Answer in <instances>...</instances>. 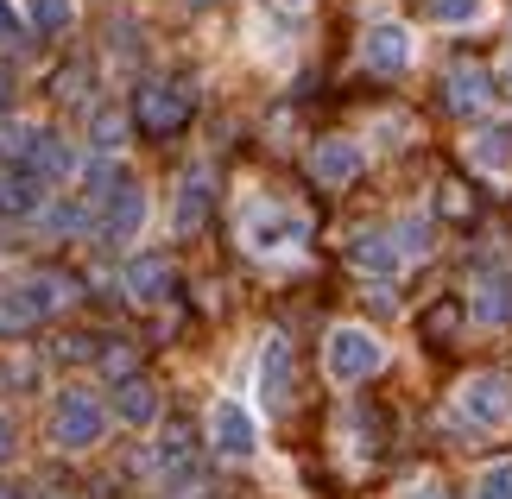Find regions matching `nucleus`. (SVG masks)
Here are the masks:
<instances>
[{
    "label": "nucleus",
    "instance_id": "nucleus-1",
    "mask_svg": "<svg viewBox=\"0 0 512 499\" xmlns=\"http://www.w3.org/2000/svg\"><path fill=\"white\" fill-rule=\"evenodd\" d=\"M108 405L95 398L89 386H70V392H57V411H51V443L57 449H70V455H83V449H95L108 436Z\"/></svg>",
    "mask_w": 512,
    "mask_h": 499
},
{
    "label": "nucleus",
    "instance_id": "nucleus-2",
    "mask_svg": "<svg viewBox=\"0 0 512 499\" xmlns=\"http://www.w3.org/2000/svg\"><path fill=\"white\" fill-rule=\"evenodd\" d=\"M323 367H329L336 386H361V379H373L386 367V342L361 323H342V329H329V342H323Z\"/></svg>",
    "mask_w": 512,
    "mask_h": 499
},
{
    "label": "nucleus",
    "instance_id": "nucleus-3",
    "mask_svg": "<svg viewBox=\"0 0 512 499\" xmlns=\"http://www.w3.org/2000/svg\"><path fill=\"white\" fill-rule=\"evenodd\" d=\"M310 241V222L304 209H279V203H253L241 215V247L260 253V259H279V253H298Z\"/></svg>",
    "mask_w": 512,
    "mask_h": 499
},
{
    "label": "nucleus",
    "instance_id": "nucleus-4",
    "mask_svg": "<svg viewBox=\"0 0 512 499\" xmlns=\"http://www.w3.org/2000/svg\"><path fill=\"white\" fill-rule=\"evenodd\" d=\"M70 297L76 291H70L64 272H32L26 285L0 291V329H32V323H45V316H57Z\"/></svg>",
    "mask_w": 512,
    "mask_h": 499
},
{
    "label": "nucleus",
    "instance_id": "nucleus-5",
    "mask_svg": "<svg viewBox=\"0 0 512 499\" xmlns=\"http://www.w3.org/2000/svg\"><path fill=\"white\" fill-rule=\"evenodd\" d=\"M209 443L222 462H253L260 455V417H253L241 398H215L209 405Z\"/></svg>",
    "mask_w": 512,
    "mask_h": 499
},
{
    "label": "nucleus",
    "instance_id": "nucleus-6",
    "mask_svg": "<svg viewBox=\"0 0 512 499\" xmlns=\"http://www.w3.org/2000/svg\"><path fill=\"white\" fill-rule=\"evenodd\" d=\"M456 411L468 417V424H481V430L506 424L512 417V379L506 373H468L462 392H456Z\"/></svg>",
    "mask_w": 512,
    "mask_h": 499
},
{
    "label": "nucleus",
    "instance_id": "nucleus-7",
    "mask_svg": "<svg viewBox=\"0 0 512 499\" xmlns=\"http://www.w3.org/2000/svg\"><path fill=\"white\" fill-rule=\"evenodd\" d=\"M342 259H348L354 272H367L373 285H392V278L405 272V253H399V241H392V228H361L342 247Z\"/></svg>",
    "mask_w": 512,
    "mask_h": 499
},
{
    "label": "nucleus",
    "instance_id": "nucleus-8",
    "mask_svg": "<svg viewBox=\"0 0 512 499\" xmlns=\"http://www.w3.org/2000/svg\"><path fill=\"white\" fill-rule=\"evenodd\" d=\"M146 215H152V203H146V190H140V184H121V190H114V196H108L102 209H95V228H102V241H114V247H127V241H140Z\"/></svg>",
    "mask_w": 512,
    "mask_h": 499
},
{
    "label": "nucleus",
    "instance_id": "nucleus-9",
    "mask_svg": "<svg viewBox=\"0 0 512 499\" xmlns=\"http://www.w3.org/2000/svg\"><path fill=\"white\" fill-rule=\"evenodd\" d=\"M411 51H418V45H411V26H399V19H380V26H367V38H361V64L380 70V76L405 70Z\"/></svg>",
    "mask_w": 512,
    "mask_h": 499
},
{
    "label": "nucleus",
    "instance_id": "nucleus-10",
    "mask_svg": "<svg viewBox=\"0 0 512 499\" xmlns=\"http://www.w3.org/2000/svg\"><path fill=\"white\" fill-rule=\"evenodd\" d=\"M291 386H298L291 342H285V335H266V348H260V398H266L272 411H285L291 405Z\"/></svg>",
    "mask_w": 512,
    "mask_h": 499
},
{
    "label": "nucleus",
    "instance_id": "nucleus-11",
    "mask_svg": "<svg viewBox=\"0 0 512 499\" xmlns=\"http://www.w3.org/2000/svg\"><path fill=\"white\" fill-rule=\"evenodd\" d=\"M133 114H140V127L171 133V127L190 121V89H177V83H146L140 102H133Z\"/></svg>",
    "mask_w": 512,
    "mask_h": 499
},
{
    "label": "nucleus",
    "instance_id": "nucleus-12",
    "mask_svg": "<svg viewBox=\"0 0 512 499\" xmlns=\"http://www.w3.org/2000/svg\"><path fill=\"white\" fill-rule=\"evenodd\" d=\"M361 165H367L361 139H317V152H310V171H317V184H329V190L354 184V177H361Z\"/></svg>",
    "mask_w": 512,
    "mask_h": 499
},
{
    "label": "nucleus",
    "instance_id": "nucleus-13",
    "mask_svg": "<svg viewBox=\"0 0 512 499\" xmlns=\"http://www.w3.org/2000/svg\"><path fill=\"white\" fill-rule=\"evenodd\" d=\"M19 165H26V177H38V184H45V190L83 171V165H76V152H70V146H64V139H57V133H45V127H38V139L26 146V158H19Z\"/></svg>",
    "mask_w": 512,
    "mask_h": 499
},
{
    "label": "nucleus",
    "instance_id": "nucleus-14",
    "mask_svg": "<svg viewBox=\"0 0 512 499\" xmlns=\"http://www.w3.org/2000/svg\"><path fill=\"white\" fill-rule=\"evenodd\" d=\"M121 424H133V430H146V424H159V386H152L146 373H127L121 386H114V405H108Z\"/></svg>",
    "mask_w": 512,
    "mask_h": 499
},
{
    "label": "nucleus",
    "instance_id": "nucleus-15",
    "mask_svg": "<svg viewBox=\"0 0 512 499\" xmlns=\"http://www.w3.org/2000/svg\"><path fill=\"white\" fill-rule=\"evenodd\" d=\"M443 89H449V108H456V114L494 108V70H481V64H456L443 76Z\"/></svg>",
    "mask_w": 512,
    "mask_h": 499
},
{
    "label": "nucleus",
    "instance_id": "nucleus-16",
    "mask_svg": "<svg viewBox=\"0 0 512 499\" xmlns=\"http://www.w3.org/2000/svg\"><path fill=\"white\" fill-rule=\"evenodd\" d=\"M475 323L512 329V272H481L475 278Z\"/></svg>",
    "mask_w": 512,
    "mask_h": 499
},
{
    "label": "nucleus",
    "instance_id": "nucleus-17",
    "mask_svg": "<svg viewBox=\"0 0 512 499\" xmlns=\"http://www.w3.org/2000/svg\"><path fill=\"white\" fill-rule=\"evenodd\" d=\"M171 278H177V266H171L165 253H140V259L127 266V278H121V285H127V297H140V304H152V297H165V291H171Z\"/></svg>",
    "mask_w": 512,
    "mask_h": 499
},
{
    "label": "nucleus",
    "instance_id": "nucleus-18",
    "mask_svg": "<svg viewBox=\"0 0 512 499\" xmlns=\"http://www.w3.org/2000/svg\"><path fill=\"white\" fill-rule=\"evenodd\" d=\"M76 177H83V203H108V196L127 184V177H121V152H95Z\"/></svg>",
    "mask_w": 512,
    "mask_h": 499
},
{
    "label": "nucleus",
    "instance_id": "nucleus-19",
    "mask_svg": "<svg viewBox=\"0 0 512 499\" xmlns=\"http://www.w3.org/2000/svg\"><path fill=\"white\" fill-rule=\"evenodd\" d=\"M203 222H209V177L190 171L184 190H177V234H196Z\"/></svg>",
    "mask_w": 512,
    "mask_h": 499
},
{
    "label": "nucleus",
    "instance_id": "nucleus-20",
    "mask_svg": "<svg viewBox=\"0 0 512 499\" xmlns=\"http://www.w3.org/2000/svg\"><path fill=\"white\" fill-rule=\"evenodd\" d=\"M424 19L430 26H449V32H468L487 19V0H424Z\"/></svg>",
    "mask_w": 512,
    "mask_h": 499
},
{
    "label": "nucleus",
    "instance_id": "nucleus-21",
    "mask_svg": "<svg viewBox=\"0 0 512 499\" xmlns=\"http://www.w3.org/2000/svg\"><path fill=\"white\" fill-rule=\"evenodd\" d=\"M468 158H475L481 171H512V133H506V127L475 133V139H468Z\"/></svg>",
    "mask_w": 512,
    "mask_h": 499
},
{
    "label": "nucleus",
    "instance_id": "nucleus-22",
    "mask_svg": "<svg viewBox=\"0 0 512 499\" xmlns=\"http://www.w3.org/2000/svg\"><path fill=\"white\" fill-rule=\"evenodd\" d=\"M468 499H512V455H506V462H487L475 474V493H468Z\"/></svg>",
    "mask_w": 512,
    "mask_h": 499
},
{
    "label": "nucleus",
    "instance_id": "nucleus-23",
    "mask_svg": "<svg viewBox=\"0 0 512 499\" xmlns=\"http://www.w3.org/2000/svg\"><path fill=\"white\" fill-rule=\"evenodd\" d=\"M392 241H399L405 259H424L430 253V215H405V222L392 228Z\"/></svg>",
    "mask_w": 512,
    "mask_h": 499
},
{
    "label": "nucleus",
    "instance_id": "nucleus-24",
    "mask_svg": "<svg viewBox=\"0 0 512 499\" xmlns=\"http://www.w3.org/2000/svg\"><path fill=\"white\" fill-rule=\"evenodd\" d=\"M127 121H121V114H114V108H102V114H95V152H121L127 146Z\"/></svg>",
    "mask_w": 512,
    "mask_h": 499
},
{
    "label": "nucleus",
    "instance_id": "nucleus-25",
    "mask_svg": "<svg viewBox=\"0 0 512 499\" xmlns=\"http://www.w3.org/2000/svg\"><path fill=\"white\" fill-rule=\"evenodd\" d=\"M70 19H76L70 0H38V7H32V26H38V32H64Z\"/></svg>",
    "mask_w": 512,
    "mask_h": 499
},
{
    "label": "nucleus",
    "instance_id": "nucleus-26",
    "mask_svg": "<svg viewBox=\"0 0 512 499\" xmlns=\"http://www.w3.org/2000/svg\"><path fill=\"white\" fill-rule=\"evenodd\" d=\"M32 139H38V127H26V121H0V158H26Z\"/></svg>",
    "mask_w": 512,
    "mask_h": 499
},
{
    "label": "nucleus",
    "instance_id": "nucleus-27",
    "mask_svg": "<svg viewBox=\"0 0 512 499\" xmlns=\"http://www.w3.org/2000/svg\"><path fill=\"white\" fill-rule=\"evenodd\" d=\"M26 32H32V19L13 0H0V45H26Z\"/></svg>",
    "mask_w": 512,
    "mask_h": 499
},
{
    "label": "nucleus",
    "instance_id": "nucleus-28",
    "mask_svg": "<svg viewBox=\"0 0 512 499\" xmlns=\"http://www.w3.org/2000/svg\"><path fill=\"white\" fill-rule=\"evenodd\" d=\"M102 373L114 379V386H121V379L133 373V348H121V342H114V348H102Z\"/></svg>",
    "mask_w": 512,
    "mask_h": 499
},
{
    "label": "nucleus",
    "instance_id": "nucleus-29",
    "mask_svg": "<svg viewBox=\"0 0 512 499\" xmlns=\"http://www.w3.org/2000/svg\"><path fill=\"white\" fill-rule=\"evenodd\" d=\"M456 329H462V310H449V304L430 310V335H456Z\"/></svg>",
    "mask_w": 512,
    "mask_h": 499
},
{
    "label": "nucleus",
    "instance_id": "nucleus-30",
    "mask_svg": "<svg viewBox=\"0 0 512 499\" xmlns=\"http://www.w3.org/2000/svg\"><path fill=\"white\" fill-rule=\"evenodd\" d=\"M57 95H64V102H83V70H64V76H57Z\"/></svg>",
    "mask_w": 512,
    "mask_h": 499
},
{
    "label": "nucleus",
    "instance_id": "nucleus-31",
    "mask_svg": "<svg viewBox=\"0 0 512 499\" xmlns=\"http://www.w3.org/2000/svg\"><path fill=\"white\" fill-rule=\"evenodd\" d=\"M399 499H449V493H443V487H437V481H418V487H405V493H399Z\"/></svg>",
    "mask_w": 512,
    "mask_h": 499
},
{
    "label": "nucleus",
    "instance_id": "nucleus-32",
    "mask_svg": "<svg viewBox=\"0 0 512 499\" xmlns=\"http://www.w3.org/2000/svg\"><path fill=\"white\" fill-rule=\"evenodd\" d=\"M13 455V417H0V462Z\"/></svg>",
    "mask_w": 512,
    "mask_h": 499
},
{
    "label": "nucleus",
    "instance_id": "nucleus-33",
    "mask_svg": "<svg viewBox=\"0 0 512 499\" xmlns=\"http://www.w3.org/2000/svg\"><path fill=\"white\" fill-rule=\"evenodd\" d=\"M7 102H13V76L0 70V108H7Z\"/></svg>",
    "mask_w": 512,
    "mask_h": 499
},
{
    "label": "nucleus",
    "instance_id": "nucleus-34",
    "mask_svg": "<svg viewBox=\"0 0 512 499\" xmlns=\"http://www.w3.org/2000/svg\"><path fill=\"white\" fill-rule=\"evenodd\" d=\"M500 76H506V83H512V45H506V64H500Z\"/></svg>",
    "mask_w": 512,
    "mask_h": 499
},
{
    "label": "nucleus",
    "instance_id": "nucleus-35",
    "mask_svg": "<svg viewBox=\"0 0 512 499\" xmlns=\"http://www.w3.org/2000/svg\"><path fill=\"white\" fill-rule=\"evenodd\" d=\"M0 499H19V493H13V487H0Z\"/></svg>",
    "mask_w": 512,
    "mask_h": 499
},
{
    "label": "nucleus",
    "instance_id": "nucleus-36",
    "mask_svg": "<svg viewBox=\"0 0 512 499\" xmlns=\"http://www.w3.org/2000/svg\"><path fill=\"white\" fill-rule=\"evenodd\" d=\"M279 7H304V0H279Z\"/></svg>",
    "mask_w": 512,
    "mask_h": 499
}]
</instances>
